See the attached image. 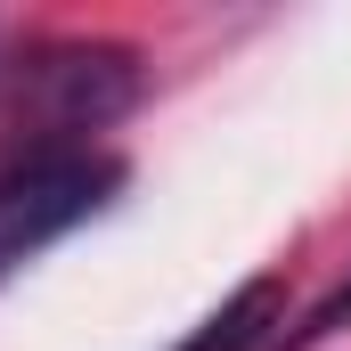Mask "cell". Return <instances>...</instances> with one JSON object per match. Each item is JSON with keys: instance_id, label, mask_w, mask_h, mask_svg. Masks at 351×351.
<instances>
[{"instance_id": "obj_3", "label": "cell", "mask_w": 351, "mask_h": 351, "mask_svg": "<svg viewBox=\"0 0 351 351\" xmlns=\"http://www.w3.org/2000/svg\"><path fill=\"white\" fill-rule=\"evenodd\" d=\"M269 327H278V278H245L213 319H196L172 351H262Z\"/></svg>"}, {"instance_id": "obj_4", "label": "cell", "mask_w": 351, "mask_h": 351, "mask_svg": "<svg viewBox=\"0 0 351 351\" xmlns=\"http://www.w3.org/2000/svg\"><path fill=\"white\" fill-rule=\"evenodd\" d=\"M335 327H351V278L319 302V311H311V319H302V327H294V335H278V351H311V343H327Z\"/></svg>"}, {"instance_id": "obj_1", "label": "cell", "mask_w": 351, "mask_h": 351, "mask_svg": "<svg viewBox=\"0 0 351 351\" xmlns=\"http://www.w3.org/2000/svg\"><path fill=\"white\" fill-rule=\"evenodd\" d=\"M123 188V156L106 147H25L0 164V278L33 262L41 245L74 237Z\"/></svg>"}, {"instance_id": "obj_2", "label": "cell", "mask_w": 351, "mask_h": 351, "mask_svg": "<svg viewBox=\"0 0 351 351\" xmlns=\"http://www.w3.org/2000/svg\"><path fill=\"white\" fill-rule=\"evenodd\" d=\"M131 49H106V41H58V49H33L16 66V106H25V131H41L33 147H90L74 131H98L131 106Z\"/></svg>"}]
</instances>
